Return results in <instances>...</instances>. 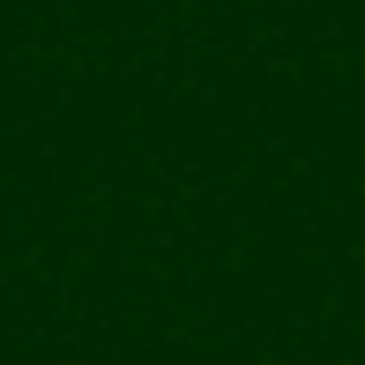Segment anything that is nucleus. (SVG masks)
<instances>
[]
</instances>
